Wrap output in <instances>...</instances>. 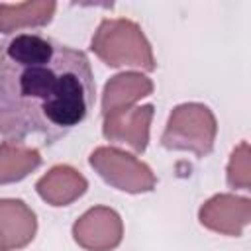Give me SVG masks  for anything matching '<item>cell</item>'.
<instances>
[{"label":"cell","mask_w":251,"mask_h":251,"mask_svg":"<svg viewBox=\"0 0 251 251\" xmlns=\"http://www.w3.org/2000/svg\"><path fill=\"white\" fill-rule=\"evenodd\" d=\"M218 122L214 112L202 102H182L169 114L161 135V145L169 151H188L206 157L214 151Z\"/></svg>","instance_id":"3957f363"},{"label":"cell","mask_w":251,"mask_h":251,"mask_svg":"<svg viewBox=\"0 0 251 251\" xmlns=\"http://www.w3.org/2000/svg\"><path fill=\"white\" fill-rule=\"evenodd\" d=\"M37 233L35 212L20 198H0V251L27 247Z\"/></svg>","instance_id":"ba28073f"},{"label":"cell","mask_w":251,"mask_h":251,"mask_svg":"<svg viewBox=\"0 0 251 251\" xmlns=\"http://www.w3.org/2000/svg\"><path fill=\"white\" fill-rule=\"evenodd\" d=\"M153 114H155L153 104H143L102 118V135L110 143H122L131 147L135 153H143L149 143Z\"/></svg>","instance_id":"52a82bcc"},{"label":"cell","mask_w":251,"mask_h":251,"mask_svg":"<svg viewBox=\"0 0 251 251\" xmlns=\"http://www.w3.org/2000/svg\"><path fill=\"white\" fill-rule=\"evenodd\" d=\"M88 165L106 184L127 194L151 192L157 186V176L147 163L112 145L96 147L88 155Z\"/></svg>","instance_id":"277c9868"},{"label":"cell","mask_w":251,"mask_h":251,"mask_svg":"<svg viewBox=\"0 0 251 251\" xmlns=\"http://www.w3.org/2000/svg\"><path fill=\"white\" fill-rule=\"evenodd\" d=\"M198 222L220 235L239 237L251 222V200L237 194H214L198 210Z\"/></svg>","instance_id":"8992f818"},{"label":"cell","mask_w":251,"mask_h":251,"mask_svg":"<svg viewBox=\"0 0 251 251\" xmlns=\"http://www.w3.org/2000/svg\"><path fill=\"white\" fill-rule=\"evenodd\" d=\"M41 165V153L20 141L0 143V184L20 182Z\"/></svg>","instance_id":"7c38bea8"},{"label":"cell","mask_w":251,"mask_h":251,"mask_svg":"<svg viewBox=\"0 0 251 251\" xmlns=\"http://www.w3.org/2000/svg\"><path fill=\"white\" fill-rule=\"evenodd\" d=\"M57 4L47 0L0 4V33H16L22 29H37L47 25L55 16Z\"/></svg>","instance_id":"8fae6325"},{"label":"cell","mask_w":251,"mask_h":251,"mask_svg":"<svg viewBox=\"0 0 251 251\" xmlns=\"http://www.w3.org/2000/svg\"><path fill=\"white\" fill-rule=\"evenodd\" d=\"M226 180L229 188H241V190L251 188V167H249V143L247 141H241L231 151Z\"/></svg>","instance_id":"4fadbf2b"},{"label":"cell","mask_w":251,"mask_h":251,"mask_svg":"<svg viewBox=\"0 0 251 251\" xmlns=\"http://www.w3.org/2000/svg\"><path fill=\"white\" fill-rule=\"evenodd\" d=\"M90 49L112 69L135 67L147 73L157 69L149 39L141 25L129 18H104L90 39Z\"/></svg>","instance_id":"7a4b0ae2"},{"label":"cell","mask_w":251,"mask_h":251,"mask_svg":"<svg viewBox=\"0 0 251 251\" xmlns=\"http://www.w3.org/2000/svg\"><path fill=\"white\" fill-rule=\"evenodd\" d=\"M153 80L139 71H126L114 75L102 92V118L126 112L135 106L137 100L153 94Z\"/></svg>","instance_id":"30bf717a"},{"label":"cell","mask_w":251,"mask_h":251,"mask_svg":"<svg viewBox=\"0 0 251 251\" xmlns=\"http://www.w3.org/2000/svg\"><path fill=\"white\" fill-rule=\"evenodd\" d=\"M94 98L84 51L35 31L0 41V137L55 145L88 118Z\"/></svg>","instance_id":"6da1fadb"},{"label":"cell","mask_w":251,"mask_h":251,"mask_svg":"<svg viewBox=\"0 0 251 251\" xmlns=\"http://www.w3.org/2000/svg\"><path fill=\"white\" fill-rule=\"evenodd\" d=\"M73 239L84 251H114L124 239L122 216L110 206L88 208L73 224Z\"/></svg>","instance_id":"5b68a950"},{"label":"cell","mask_w":251,"mask_h":251,"mask_svg":"<svg viewBox=\"0 0 251 251\" xmlns=\"http://www.w3.org/2000/svg\"><path fill=\"white\" fill-rule=\"evenodd\" d=\"M86 190V176L71 165H55L35 182V192L39 194V198L55 208L73 204Z\"/></svg>","instance_id":"9c48e42d"}]
</instances>
